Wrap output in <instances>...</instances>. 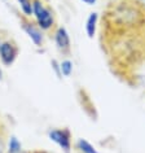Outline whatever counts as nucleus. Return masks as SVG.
I'll return each mask as SVG.
<instances>
[{
    "mask_svg": "<svg viewBox=\"0 0 145 153\" xmlns=\"http://www.w3.org/2000/svg\"><path fill=\"white\" fill-rule=\"evenodd\" d=\"M105 20L106 25L115 31H129L144 26L145 12L139 3L124 0L109 7Z\"/></svg>",
    "mask_w": 145,
    "mask_h": 153,
    "instance_id": "obj_1",
    "label": "nucleus"
},
{
    "mask_svg": "<svg viewBox=\"0 0 145 153\" xmlns=\"http://www.w3.org/2000/svg\"><path fill=\"white\" fill-rule=\"evenodd\" d=\"M33 14L36 18V22L40 29L48 30L53 25V14L49 9L41 4L39 0H34L33 3Z\"/></svg>",
    "mask_w": 145,
    "mask_h": 153,
    "instance_id": "obj_2",
    "label": "nucleus"
},
{
    "mask_svg": "<svg viewBox=\"0 0 145 153\" xmlns=\"http://www.w3.org/2000/svg\"><path fill=\"white\" fill-rule=\"evenodd\" d=\"M48 137L49 140L55 141L58 147L62 149L65 153H70L71 149V139H70V131L66 128L64 130H51L48 132Z\"/></svg>",
    "mask_w": 145,
    "mask_h": 153,
    "instance_id": "obj_3",
    "label": "nucleus"
},
{
    "mask_svg": "<svg viewBox=\"0 0 145 153\" xmlns=\"http://www.w3.org/2000/svg\"><path fill=\"white\" fill-rule=\"evenodd\" d=\"M17 57V48L14 47L10 42H4L0 44V59H1L3 64L7 66H10Z\"/></svg>",
    "mask_w": 145,
    "mask_h": 153,
    "instance_id": "obj_4",
    "label": "nucleus"
},
{
    "mask_svg": "<svg viewBox=\"0 0 145 153\" xmlns=\"http://www.w3.org/2000/svg\"><path fill=\"white\" fill-rule=\"evenodd\" d=\"M55 40L58 49H61L62 52H66L70 49V36L69 33L65 27H58L55 34Z\"/></svg>",
    "mask_w": 145,
    "mask_h": 153,
    "instance_id": "obj_5",
    "label": "nucleus"
},
{
    "mask_svg": "<svg viewBox=\"0 0 145 153\" xmlns=\"http://www.w3.org/2000/svg\"><path fill=\"white\" fill-rule=\"evenodd\" d=\"M22 27H24L25 33L30 36V39L34 42V44H35V45H40L41 43H43V35H41V31L36 27L35 25H33V24H24V25H22Z\"/></svg>",
    "mask_w": 145,
    "mask_h": 153,
    "instance_id": "obj_6",
    "label": "nucleus"
},
{
    "mask_svg": "<svg viewBox=\"0 0 145 153\" xmlns=\"http://www.w3.org/2000/svg\"><path fill=\"white\" fill-rule=\"evenodd\" d=\"M97 22H98V13L97 12L90 13V16L86 21V34L90 39H93L95 34H96Z\"/></svg>",
    "mask_w": 145,
    "mask_h": 153,
    "instance_id": "obj_7",
    "label": "nucleus"
},
{
    "mask_svg": "<svg viewBox=\"0 0 145 153\" xmlns=\"http://www.w3.org/2000/svg\"><path fill=\"white\" fill-rule=\"evenodd\" d=\"M77 148L82 153H100L88 140H86V139H79L77 141Z\"/></svg>",
    "mask_w": 145,
    "mask_h": 153,
    "instance_id": "obj_8",
    "label": "nucleus"
},
{
    "mask_svg": "<svg viewBox=\"0 0 145 153\" xmlns=\"http://www.w3.org/2000/svg\"><path fill=\"white\" fill-rule=\"evenodd\" d=\"M21 151H22V145L20 143V140L14 135H12L8 143V153H18Z\"/></svg>",
    "mask_w": 145,
    "mask_h": 153,
    "instance_id": "obj_9",
    "label": "nucleus"
},
{
    "mask_svg": "<svg viewBox=\"0 0 145 153\" xmlns=\"http://www.w3.org/2000/svg\"><path fill=\"white\" fill-rule=\"evenodd\" d=\"M60 69H61V75L70 76L72 73V62L70 60H64L62 62H60Z\"/></svg>",
    "mask_w": 145,
    "mask_h": 153,
    "instance_id": "obj_10",
    "label": "nucleus"
},
{
    "mask_svg": "<svg viewBox=\"0 0 145 153\" xmlns=\"http://www.w3.org/2000/svg\"><path fill=\"white\" fill-rule=\"evenodd\" d=\"M18 4H20L22 12H24L26 16H31V14H33L31 0H18Z\"/></svg>",
    "mask_w": 145,
    "mask_h": 153,
    "instance_id": "obj_11",
    "label": "nucleus"
},
{
    "mask_svg": "<svg viewBox=\"0 0 145 153\" xmlns=\"http://www.w3.org/2000/svg\"><path fill=\"white\" fill-rule=\"evenodd\" d=\"M51 65H52V68H53V70L56 71V74H57V76L58 78H61V69H60V62H57V60H52V62H51Z\"/></svg>",
    "mask_w": 145,
    "mask_h": 153,
    "instance_id": "obj_12",
    "label": "nucleus"
},
{
    "mask_svg": "<svg viewBox=\"0 0 145 153\" xmlns=\"http://www.w3.org/2000/svg\"><path fill=\"white\" fill-rule=\"evenodd\" d=\"M81 1H83L87 5H95L97 3V0H81Z\"/></svg>",
    "mask_w": 145,
    "mask_h": 153,
    "instance_id": "obj_13",
    "label": "nucleus"
},
{
    "mask_svg": "<svg viewBox=\"0 0 145 153\" xmlns=\"http://www.w3.org/2000/svg\"><path fill=\"white\" fill-rule=\"evenodd\" d=\"M0 153H4V144H3L1 139H0Z\"/></svg>",
    "mask_w": 145,
    "mask_h": 153,
    "instance_id": "obj_14",
    "label": "nucleus"
},
{
    "mask_svg": "<svg viewBox=\"0 0 145 153\" xmlns=\"http://www.w3.org/2000/svg\"><path fill=\"white\" fill-rule=\"evenodd\" d=\"M3 79V70H1V68H0V81Z\"/></svg>",
    "mask_w": 145,
    "mask_h": 153,
    "instance_id": "obj_15",
    "label": "nucleus"
},
{
    "mask_svg": "<svg viewBox=\"0 0 145 153\" xmlns=\"http://www.w3.org/2000/svg\"><path fill=\"white\" fill-rule=\"evenodd\" d=\"M18 153H26V152H24V151H21V152H18Z\"/></svg>",
    "mask_w": 145,
    "mask_h": 153,
    "instance_id": "obj_16",
    "label": "nucleus"
},
{
    "mask_svg": "<svg viewBox=\"0 0 145 153\" xmlns=\"http://www.w3.org/2000/svg\"><path fill=\"white\" fill-rule=\"evenodd\" d=\"M36 153H47V152H36Z\"/></svg>",
    "mask_w": 145,
    "mask_h": 153,
    "instance_id": "obj_17",
    "label": "nucleus"
},
{
    "mask_svg": "<svg viewBox=\"0 0 145 153\" xmlns=\"http://www.w3.org/2000/svg\"><path fill=\"white\" fill-rule=\"evenodd\" d=\"M139 1H145V0H139Z\"/></svg>",
    "mask_w": 145,
    "mask_h": 153,
    "instance_id": "obj_18",
    "label": "nucleus"
}]
</instances>
